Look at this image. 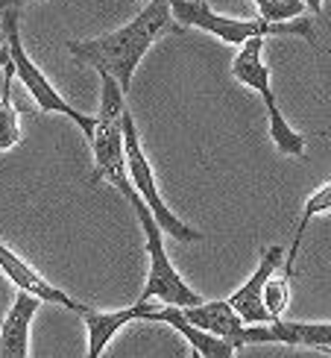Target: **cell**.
Instances as JSON below:
<instances>
[{
	"mask_svg": "<svg viewBox=\"0 0 331 358\" xmlns=\"http://www.w3.org/2000/svg\"><path fill=\"white\" fill-rule=\"evenodd\" d=\"M232 73L258 94L273 92V85H270V68L264 65V38H249L247 44H240L237 56L232 59Z\"/></svg>",
	"mask_w": 331,
	"mask_h": 358,
	"instance_id": "13",
	"label": "cell"
},
{
	"mask_svg": "<svg viewBox=\"0 0 331 358\" xmlns=\"http://www.w3.org/2000/svg\"><path fill=\"white\" fill-rule=\"evenodd\" d=\"M156 306L149 303H135L129 308H117V311H94L88 308L82 315L85 332H88V344H85V358H100L106 352L109 341L124 329V326L135 323V320H149Z\"/></svg>",
	"mask_w": 331,
	"mask_h": 358,
	"instance_id": "9",
	"label": "cell"
},
{
	"mask_svg": "<svg viewBox=\"0 0 331 358\" xmlns=\"http://www.w3.org/2000/svg\"><path fill=\"white\" fill-rule=\"evenodd\" d=\"M290 303V285H288V276L284 279H273L270 276L267 279V285H264V308H267V315L279 320L284 315V308H288Z\"/></svg>",
	"mask_w": 331,
	"mask_h": 358,
	"instance_id": "18",
	"label": "cell"
},
{
	"mask_svg": "<svg viewBox=\"0 0 331 358\" xmlns=\"http://www.w3.org/2000/svg\"><path fill=\"white\" fill-rule=\"evenodd\" d=\"M24 3H38V0H0V9H9V6H24Z\"/></svg>",
	"mask_w": 331,
	"mask_h": 358,
	"instance_id": "19",
	"label": "cell"
},
{
	"mask_svg": "<svg viewBox=\"0 0 331 358\" xmlns=\"http://www.w3.org/2000/svg\"><path fill=\"white\" fill-rule=\"evenodd\" d=\"M41 300L27 291H18L0 326V358H29V326H33Z\"/></svg>",
	"mask_w": 331,
	"mask_h": 358,
	"instance_id": "10",
	"label": "cell"
},
{
	"mask_svg": "<svg viewBox=\"0 0 331 358\" xmlns=\"http://www.w3.org/2000/svg\"><path fill=\"white\" fill-rule=\"evenodd\" d=\"M179 311H182V317L191 326H197V329L232 341L235 347H244V329H247V323L240 320V315L229 306V300H212V303H200V306L179 308Z\"/></svg>",
	"mask_w": 331,
	"mask_h": 358,
	"instance_id": "11",
	"label": "cell"
},
{
	"mask_svg": "<svg viewBox=\"0 0 331 358\" xmlns=\"http://www.w3.org/2000/svg\"><path fill=\"white\" fill-rule=\"evenodd\" d=\"M331 212V182H325L323 188H317L308 197L305 208H302V217L296 223V232H293V244L288 250V256H284V276H293V267H296V259H299V250H302V241H305V232H308V220L317 217V215H325Z\"/></svg>",
	"mask_w": 331,
	"mask_h": 358,
	"instance_id": "15",
	"label": "cell"
},
{
	"mask_svg": "<svg viewBox=\"0 0 331 358\" xmlns=\"http://www.w3.org/2000/svg\"><path fill=\"white\" fill-rule=\"evenodd\" d=\"M173 18L185 27H197L212 33L226 44H247L249 38H270V36H302L311 44H317V33L308 18H293L284 24H270L261 18H229L214 12L205 0H170Z\"/></svg>",
	"mask_w": 331,
	"mask_h": 358,
	"instance_id": "3",
	"label": "cell"
},
{
	"mask_svg": "<svg viewBox=\"0 0 331 358\" xmlns=\"http://www.w3.org/2000/svg\"><path fill=\"white\" fill-rule=\"evenodd\" d=\"M147 3H149V0H147Z\"/></svg>",
	"mask_w": 331,
	"mask_h": 358,
	"instance_id": "23",
	"label": "cell"
},
{
	"mask_svg": "<svg viewBox=\"0 0 331 358\" xmlns=\"http://www.w3.org/2000/svg\"><path fill=\"white\" fill-rule=\"evenodd\" d=\"M3 33H6V48H9V62H12V68H15V77L24 83V88L29 92V97L36 100V106H38L41 112H53V115L68 117V121H73V124L82 129V136H88V132L94 129V115H82V112L73 109L71 103L50 85V80L36 68L33 59L27 56L24 44H21L18 12H15V9H3Z\"/></svg>",
	"mask_w": 331,
	"mask_h": 358,
	"instance_id": "4",
	"label": "cell"
},
{
	"mask_svg": "<svg viewBox=\"0 0 331 358\" xmlns=\"http://www.w3.org/2000/svg\"><path fill=\"white\" fill-rule=\"evenodd\" d=\"M12 80H15V68L12 62H6L3 65V94H0V153L12 150L24 138L21 124H18V109H15V100H12Z\"/></svg>",
	"mask_w": 331,
	"mask_h": 358,
	"instance_id": "16",
	"label": "cell"
},
{
	"mask_svg": "<svg viewBox=\"0 0 331 358\" xmlns=\"http://www.w3.org/2000/svg\"><path fill=\"white\" fill-rule=\"evenodd\" d=\"M255 6H258V18L270 21V24H284V21L302 18V12H308L302 0H255Z\"/></svg>",
	"mask_w": 331,
	"mask_h": 358,
	"instance_id": "17",
	"label": "cell"
},
{
	"mask_svg": "<svg viewBox=\"0 0 331 358\" xmlns=\"http://www.w3.org/2000/svg\"><path fill=\"white\" fill-rule=\"evenodd\" d=\"M124 150H126V171H129V182L132 188L141 194V200L147 203V208L153 212L156 223L161 227L164 235L176 238V241L182 244H193V241H203V232L200 229H191L188 223L179 220L168 203L161 200V194L156 188V176H153V168H149V162L144 156V147H141V138H138V127H135V117L126 112L124 115Z\"/></svg>",
	"mask_w": 331,
	"mask_h": 358,
	"instance_id": "5",
	"label": "cell"
},
{
	"mask_svg": "<svg viewBox=\"0 0 331 358\" xmlns=\"http://www.w3.org/2000/svg\"><path fill=\"white\" fill-rule=\"evenodd\" d=\"M247 344H288V347H311L331 350V323H302V320H273L264 326H247Z\"/></svg>",
	"mask_w": 331,
	"mask_h": 358,
	"instance_id": "7",
	"label": "cell"
},
{
	"mask_svg": "<svg viewBox=\"0 0 331 358\" xmlns=\"http://www.w3.org/2000/svg\"><path fill=\"white\" fill-rule=\"evenodd\" d=\"M173 21L176 18H173L170 0H149V3H144V9L120 29H112V33L100 36V38L68 41L65 48L73 59H80L82 65H91L97 71L112 73L117 85L124 88V92H129L135 68L141 65V59L156 44V38L179 29Z\"/></svg>",
	"mask_w": 331,
	"mask_h": 358,
	"instance_id": "1",
	"label": "cell"
},
{
	"mask_svg": "<svg viewBox=\"0 0 331 358\" xmlns=\"http://www.w3.org/2000/svg\"><path fill=\"white\" fill-rule=\"evenodd\" d=\"M112 185L126 197L135 217H138V227L144 229V244H147V252H149V273H147V285H144V294H141V303L161 300L164 306H173V308L200 306L203 296L188 285V282L182 279V273L176 271V264L170 262L168 250H164V232L156 223L153 212L147 208V203L141 200V194L132 188L129 171L124 176H117Z\"/></svg>",
	"mask_w": 331,
	"mask_h": 358,
	"instance_id": "2",
	"label": "cell"
},
{
	"mask_svg": "<svg viewBox=\"0 0 331 358\" xmlns=\"http://www.w3.org/2000/svg\"><path fill=\"white\" fill-rule=\"evenodd\" d=\"M149 320H159V323H168L170 329H176L179 335H182L191 350L197 352L200 358H232L235 355V344L232 341H226V338H217L212 332H203L197 329V326H191L185 317H182V311L173 308V306H161V308H153V315H149Z\"/></svg>",
	"mask_w": 331,
	"mask_h": 358,
	"instance_id": "12",
	"label": "cell"
},
{
	"mask_svg": "<svg viewBox=\"0 0 331 358\" xmlns=\"http://www.w3.org/2000/svg\"><path fill=\"white\" fill-rule=\"evenodd\" d=\"M284 256H288V252H284V247H279V244L267 247L264 256H261V264L255 267V273L229 296V306L237 311L240 320H244L247 326L273 323V317H270L267 308H264V285H267V279L284 264Z\"/></svg>",
	"mask_w": 331,
	"mask_h": 358,
	"instance_id": "6",
	"label": "cell"
},
{
	"mask_svg": "<svg viewBox=\"0 0 331 358\" xmlns=\"http://www.w3.org/2000/svg\"><path fill=\"white\" fill-rule=\"evenodd\" d=\"M323 352H328V355H331V350H323Z\"/></svg>",
	"mask_w": 331,
	"mask_h": 358,
	"instance_id": "22",
	"label": "cell"
},
{
	"mask_svg": "<svg viewBox=\"0 0 331 358\" xmlns=\"http://www.w3.org/2000/svg\"><path fill=\"white\" fill-rule=\"evenodd\" d=\"M9 62V48H3V50H0V68H3Z\"/></svg>",
	"mask_w": 331,
	"mask_h": 358,
	"instance_id": "21",
	"label": "cell"
},
{
	"mask_svg": "<svg viewBox=\"0 0 331 358\" xmlns=\"http://www.w3.org/2000/svg\"><path fill=\"white\" fill-rule=\"evenodd\" d=\"M261 100H264V109H267L270 138H273V144L279 147L284 156L302 159V153H305V136H302V132H296L288 121H284V115H281V109H279V100H276L273 92H264Z\"/></svg>",
	"mask_w": 331,
	"mask_h": 358,
	"instance_id": "14",
	"label": "cell"
},
{
	"mask_svg": "<svg viewBox=\"0 0 331 358\" xmlns=\"http://www.w3.org/2000/svg\"><path fill=\"white\" fill-rule=\"evenodd\" d=\"M0 271H3L15 282V288H18V291H27V294L38 296L41 303H56V306H62L68 311H77V315H85V311H88L85 303L73 300V296H68L65 291H59L56 285H50V282L44 279L33 264H27L18 252L9 250L3 241H0Z\"/></svg>",
	"mask_w": 331,
	"mask_h": 358,
	"instance_id": "8",
	"label": "cell"
},
{
	"mask_svg": "<svg viewBox=\"0 0 331 358\" xmlns=\"http://www.w3.org/2000/svg\"><path fill=\"white\" fill-rule=\"evenodd\" d=\"M302 3H305L314 15H320V12H323V0H302Z\"/></svg>",
	"mask_w": 331,
	"mask_h": 358,
	"instance_id": "20",
	"label": "cell"
}]
</instances>
